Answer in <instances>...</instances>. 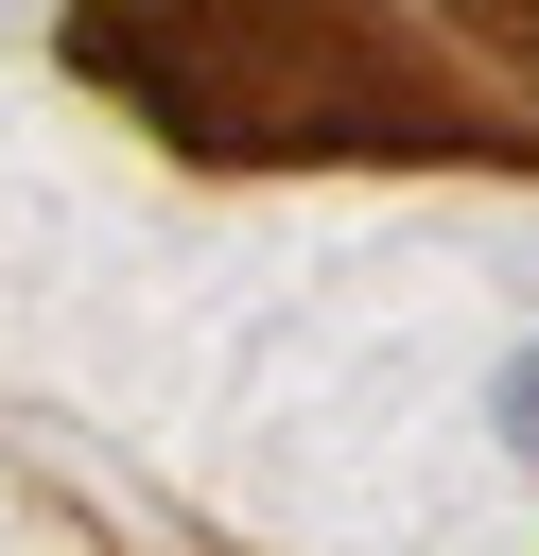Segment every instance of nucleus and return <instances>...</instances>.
<instances>
[{"label": "nucleus", "instance_id": "nucleus-1", "mask_svg": "<svg viewBox=\"0 0 539 556\" xmlns=\"http://www.w3.org/2000/svg\"><path fill=\"white\" fill-rule=\"evenodd\" d=\"M487 417H504V452H539V348H504V382H487Z\"/></svg>", "mask_w": 539, "mask_h": 556}]
</instances>
